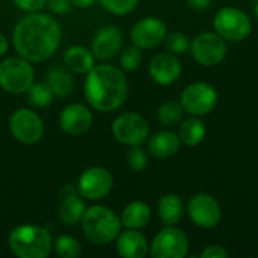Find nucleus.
I'll list each match as a JSON object with an SVG mask.
<instances>
[{
  "mask_svg": "<svg viewBox=\"0 0 258 258\" xmlns=\"http://www.w3.org/2000/svg\"><path fill=\"white\" fill-rule=\"evenodd\" d=\"M9 128L14 138L21 144H36L44 133V125L38 113L30 109H18L9 119Z\"/></svg>",
  "mask_w": 258,
  "mask_h": 258,
  "instance_id": "obj_12",
  "label": "nucleus"
},
{
  "mask_svg": "<svg viewBox=\"0 0 258 258\" xmlns=\"http://www.w3.org/2000/svg\"><path fill=\"white\" fill-rule=\"evenodd\" d=\"M59 125L65 133L73 135V136H80L91 128L92 113L83 104H79V103L68 104L60 113Z\"/></svg>",
  "mask_w": 258,
  "mask_h": 258,
  "instance_id": "obj_16",
  "label": "nucleus"
},
{
  "mask_svg": "<svg viewBox=\"0 0 258 258\" xmlns=\"http://www.w3.org/2000/svg\"><path fill=\"white\" fill-rule=\"evenodd\" d=\"M219 95L215 86L207 82H195L184 88L180 95L183 110L194 116L209 115L218 104Z\"/></svg>",
  "mask_w": 258,
  "mask_h": 258,
  "instance_id": "obj_7",
  "label": "nucleus"
},
{
  "mask_svg": "<svg viewBox=\"0 0 258 258\" xmlns=\"http://www.w3.org/2000/svg\"><path fill=\"white\" fill-rule=\"evenodd\" d=\"M180 136L175 135L174 132L165 130V132H159L156 135H153L148 139V151L159 159H165V157H171L174 156L178 150H180Z\"/></svg>",
  "mask_w": 258,
  "mask_h": 258,
  "instance_id": "obj_20",
  "label": "nucleus"
},
{
  "mask_svg": "<svg viewBox=\"0 0 258 258\" xmlns=\"http://www.w3.org/2000/svg\"><path fill=\"white\" fill-rule=\"evenodd\" d=\"M112 133L118 142L128 147H136L147 141L150 125L142 115L128 112L115 118L112 124Z\"/></svg>",
  "mask_w": 258,
  "mask_h": 258,
  "instance_id": "obj_10",
  "label": "nucleus"
},
{
  "mask_svg": "<svg viewBox=\"0 0 258 258\" xmlns=\"http://www.w3.org/2000/svg\"><path fill=\"white\" fill-rule=\"evenodd\" d=\"M127 80L124 73L107 63L94 65L85 82L86 101L100 112L116 110L127 98Z\"/></svg>",
  "mask_w": 258,
  "mask_h": 258,
  "instance_id": "obj_2",
  "label": "nucleus"
},
{
  "mask_svg": "<svg viewBox=\"0 0 258 258\" xmlns=\"http://www.w3.org/2000/svg\"><path fill=\"white\" fill-rule=\"evenodd\" d=\"M112 187H113L112 174L106 168H101V166H94V168L86 169L80 175L79 184H77L79 194L83 198L91 200V201L107 197Z\"/></svg>",
  "mask_w": 258,
  "mask_h": 258,
  "instance_id": "obj_13",
  "label": "nucleus"
},
{
  "mask_svg": "<svg viewBox=\"0 0 258 258\" xmlns=\"http://www.w3.org/2000/svg\"><path fill=\"white\" fill-rule=\"evenodd\" d=\"M116 252L124 258H144L148 254V242L142 233L128 228L118 234Z\"/></svg>",
  "mask_w": 258,
  "mask_h": 258,
  "instance_id": "obj_19",
  "label": "nucleus"
},
{
  "mask_svg": "<svg viewBox=\"0 0 258 258\" xmlns=\"http://www.w3.org/2000/svg\"><path fill=\"white\" fill-rule=\"evenodd\" d=\"M121 45H122L121 30L113 24H107V26H103L95 33L92 39L91 51L97 59L107 60V59H112L121 50Z\"/></svg>",
  "mask_w": 258,
  "mask_h": 258,
  "instance_id": "obj_15",
  "label": "nucleus"
},
{
  "mask_svg": "<svg viewBox=\"0 0 258 258\" xmlns=\"http://www.w3.org/2000/svg\"><path fill=\"white\" fill-rule=\"evenodd\" d=\"M228 255L230 252L222 245H210L201 252V258H227Z\"/></svg>",
  "mask_w": 258,
  "mask_h": 258,
  "instance_id": "obj_34",
  "label": "nucleus"
},
{
  "mask_svg": "<svg viewBox=\"0 0 258 258\" xmlns=\"http://www.w3.org/2000/svg\"><path fill=\"white\" fill-rule=\"evenodd\" d=\"M189 252L186 233L175 225H166L153 240L150 254L153 258H184Z\"/></svg>",
  "mask_w": 258,
  "mask_h": 258,
  "instance_id": "obj_9",
  "label": "nucleus"
},
{
  "mask_svg": "<svg viewBox=\"0 0 258 258\" xmlns=\"http://www.w3.org/2000/svg\"><path fill=\"white\" fill-rule=\"evenodd\" d=\"M141 62H142V53H141L139 47L132 45V47H127L122 50L121 57H119V63L124 70L135 71L141 65Z\"/></svg>",
  "mask_w": 258,
  "mask_h": 258,
  "instance_id": "obj_30",
  "label": "nucleus"
},
{
  "mask_svg": "<svg viewBox=\"0 0 258 258\" xmlns=\"http://www.w3.org/2000/svg\"><path fill=\"white\" fill-rule=\"evenodd\" d=\"M48 6L54 14H65L71 8L70 0H48Z\"/></svg>",
  "mask_w": 258,
  "mask_h": 258,
  "instance_id": "obj_35",
  "label": "nucleus"
},
{
  "mask_svg": "<svg viewBox=\"0 0 258 258\" xmlns=\"http://www.w3.org/2000/svg\"><path fill=\"white\" fill-rule=\"evenodd\" d=\"M14 3H15L21 11L30 14V12H38V11H41V9L45 6L47 0H14Z\"/></svg>",
  "mask_w": 258,
  "mask_h": 258,
  "instance_id": "obj_33",
  "label": "nucleus"
},
{
  "mask_svg": "<svg viewBox=\"0 0 258 258\" xmlns=\"http://www.w3.org/2000/svg\"><path fill=\"white\" fill-rule=\"evenodd\" d=\"M127 163L133 171H144L148 165V156L139 145L132 147V150L127 154Z\"/></svg>",
  "mask_w": 258,
  "mask_h": 258,
  "instance_id": "obj_32",
  "label": "nucleus"
},
{
  "mask_svg": "<svg viewBox=\"0 0 258 258\" xmlns=\"http://www.w3.org/2000/svg\"><path fill=\"white\" fill-rule=\"evenodd\" d=\"M45 83L50 86L53 95L57 98H67L71 94L73 86H74L71 74L67 70L59 68V67H54L47 73Z\"/></svg>",
  "mask_w": 258,
  "mask_h": 258,
  "instance_id": "obj_25",
  "label": "nucleus"
},
{
  "mask_svg": "<svg viewBox=\"0 0 258 258\" xmlns=\"http://www.w3.org/2000/svg\"><path fill=\"white\" fill-rule=\"evenodd\" d=\"M192 57L203 67L219 65L227 56V42L216 32H204L190 41Z\"/></svg>",
  "mask_w": 258,
  "mask_h": 258,
  "instance_id": "obj_8",
  "label": "nucleus"
},
{
  "mask_svg": "<svg viewBox=\"0 0 258 258\" xmlns=\"http://www.w3.org/2000/svg\"><path fill=\"white\" fill-rule=\"evenodd\" d=\"M138 2L139 0H100L103 8L115 15H125L132 12L136 8Z\"/></svg>",
  "mask_w": 258,
  "mask_h": 258,
  "instance_id": "obj_31",
  "label": "nucleus"
},
{
  "mask_svg": "<svg viewBox=\"0 0 258 258\" xmlns=\"http://www.w3.org/2000/svg\"><path fill=\"white\" fill-rule=\"evenodd\" d=\"M8 51V39L0 33V56H3Z\"/></svg>",
  "mask_w": 258,
  "mask_h": 258,
  "instance_id": "obj_38",
  "label": "nucleus"
},
{
  "mask_svg": "<svg viewBox=\"0 0 258 258\" xmlns=\"http://www.w3.org/2000/svg\"><path fill=\"white\" fill-rule=\"evenodd\" d=\"M9 248L20 258H45L53 243L50 233L38 225H18L9 234Z\"/></svg>",
  "mask_w": 258,
  "mask_h": 258,
  "instance_id": "obj_3",
  "label": "nucleus"
},
{
  "mask_svg": "<svg viewBox=\"0 0 258 258\" xmlns=\"http://www.w3.org/2000/svg\"><path fill=\"white\" fill-rule=\"evenodd\" d=\"M187 3L190 5V8H194L197 11H206L210 8L212 0H187Z\"/></svg>",
  "mask_w": 258,
  "mask_h": 258,
  "instance_id": "obj_36",
  "label": "nucleus"
},
{
  "mask_svg": "<svg viewBox=\"0 0 258 258\" xmlns=\"http://www.w3.org/2000/svg\"><path fill=\"white\" fill-rule=\"evenodd\" d=\"M181 74V63L178 57L172 53H160L154 56L150 62L151 79L162 86L172 85L178 80Z\"/></svg>",
  "mask_w": 258,
  "mask_h": 258,
  "instance_id": "obj_17",
  "label": "nucleus"
},
{
  "mask_svg": "<svg viewBox=\"0 0 258 258\" xmlns=\"http://www.w3.org/2000/svg\"><path fill=\"white\" fill-rule=\"evenodd\" d=\"M15 51L29 62H44L50 59L62 39L59 23L42 12H30L18 21L14 30Z\"/></svg>",
  "mask_w": 258,
  "mask_h": 258,
  "instance_id": "obj_1",
  "label": "nucleus"
},
{
  "mask_svg": "<svg viewBox=\"0 0 258 258\" xmlns=\"http://www.w3.org/2000/svg\"><path fill=\"white\" fill-rule=\"evenodd\" d=\"M213 26L218 35L225 41H243L252 30L251 18L239 8L227 6L216 12Z\"/></svg>",
  "mask_w": 258,
  "mask_h": 258,
  "instance_id": "obj_6",
  "label": "nucleus"
},
{
  "mask_svg": "<svg viewBox=\"0 0 258 258\" xmlns=\"http://www.w3.org/2000/svg\"><path fill=\"white\" fill-rule=\"evenodd\" d=\"M53 248L60 258H77L82 254V246L79 240L70 236H59Z\"/></svg>",
  "mask_w": 258,
  "mask_h": 258,
  "instance_id": "obj_28",
  "label": "nucleus"
},
{
  "mask_svg": "<svg viewBox=\"0 0 258 258\" xmlns=\"http://www.w3.org/2000/svg\"><path fill=\"white\" fill-rule=\"evenodd\" d=\"M254 14L258 17V0H257V3H255V6H254Z\"/></svg>",
  "mask_w": 258,
  "mask_h": 258,
  "instance_id": "obj_39",
  "label": "nucleus"
},
{
  "mask_svg": "<svg viewBox=\"0 0 258 258\" xmlns=\"http://www.w3.org/2000/svg\"><path fill=\"white\" fill-rule=\"evenodd\" d=\"M255 2H257V0H255Z\"/></svg>",
  "mask_w": 258,
  "mask_h": 258,
  "instance_id": "obj_40",
  "label": "nucleus"
},
{
  "mask_svg": "<svg viewBox=\"0 0 258 258\" xmlns=\"http://www.w3.org/2000/svg\"><path fill=\"white\" fill-rule=\"evenodd\" d=\"M80 222L85 236L94 245H107L113 242L122 225L116 213L104 206H94L88 209Z\"/></svg>",
  "mask_w": 258,
  "mask_h": 258,
  "instance_id": "obj_4",
  "label": "nucleus"
},
{
  "mask_svg": "<svg viewBox=\"0 0 258 258\" xmlns=\"http://www.w3.org/2000/svg\"><path fill=\"white\" fill-rule=\"evenodd\" d=\"M150 219H151V209L148 207V204L142 201H133L124 209L121 216V224L125 228L141 230L150 222Z\"/></svg>",
  "mask_w": 258,
  "mask_h": 258,
  "instance_id": "obj_23",
  "label": "nucleus"
},
{
  "mask_svg": "<svg viewBox=\"0 0 258 258\" xmlns=\"http://www.w3.org/2000/svg\"><path fill=\"white\" fill-rule=\"evenodd\" d=\"M187 215L200 228H215L222 219V209L218 200L209 194H195L187 203Z\"/></svg>",
  "mask_w": 258,
  "mask_h": 258,
  "instance_id": "obj_11",
  "label": "nucleus"
},
{
  "mask_svg": "<svg viewBox=\"0 0 258 258\" xmlns=\"http://www.w3.org/2000/svg\"><path fill=\"white\" fill-rule=\"evenodd\" d=\"M35 71L30 62L21 56L0 62V86L11 94H23L33 85Z\"/></svg>",
  "mask_w": 258,
  "mask_h": 258,
  "instance_id": "obj_5",
  "label": "nucleus"
},
{
  "mask_svg": "<svg viewBox=\"0 0 258 258\" xmlns=\"http://www.w3.org/2000/svg\"><path fill=\"white\" fill-rule=\"evenodd\" d=\"M206 133H207V130H206L204 122L200 119V116H194V115H190L187 119H184L178 130L180 141L187 147L200 145L204 141Z\"/></svg>",
  "mask_w": 258,
  "mask_h": 258,
  "instance_id": "obj_24",
  "label": "nucleus"
},
{
  "mask_svg": "<svg viewBox=\"0 0 258 258\" xmlns=\"http://www.w3.org/2000/svg\"><path fill=\"white\" fill-rule=\"evenodd\" d=\"M71 5L77 6V8H89L95 3V0H70Z\"/></svg>",
  "mask_w": 258,
  "mask_h": 258,
  "instance_id": "obj_37",
  "label": "nucleus"
},
{
  "mask_svg": "<svg viewBox=\"0 0 258 258\" xmlns=\"http://www.w3.org/2000/svg\"><path fill=\"white\" fill-rule=\"evenodd\" d=\"M168 35V29L163 20L156 17H147L139 20L132 29V41L139 48H154L160 45Z\"/></svg>",
  "mask_w": 258,
  "mask_h": 258,
  "instance_id": "obj_14",
  "label": "nucleus"
},
{
  "mask_svg": "<svg viewBox=\"0 0 258 258\" xmlns=\"http://www.w3.org/2000/svg\"><path fill=\"white\" fill-rule=\"evenodd\" d=\"M53 92L47 83H33L27 89L29 103L35 107H47L53 101Z\"/></svg>",
  "mask_w": 258,
  "mask_h": 258,
  "instance_id": "obj_27",
  "label": "nucleus"
},
{
  "mask_svg": "<svg viewBox=\"0 0 258 258\" xmlns=\"http://www.w3.org/2000/svg\"><path fill=\"white\" fill-rule=\"evenodd\" d=\"M183 113H184V110H183L181 104L178 101L169 100V101H165L159 107V110H157V119L163 125H174V124H177V122L181 121Z\"/></svg>",
  "mask_w": 258,
  "mask_h": 258,
  "instance_id": "obj_26",
  "label": "nucleus"
},
{
  "mask_svg": "<svg viewBox=\"0 0 258 258\" xmlns=\"http://www.w3.org/2000/svg\"><path fill=\"white\" fill-rule=\"evenodd\" d=\"M63 59L67 67L77 74H85V73L88 74L95 65V56L92 54V51L82 45L70 47L65 51Z\"/></svg>",
  "mask_w": 258,
  "mask_h": 258,
  "instance_id": "obj_21",
  "label": "nucleus"
},
{
  "mask_svg": "<svg viewBox=\"0 0 258 258\" xmlns=\"http://www.w3.org/2000/svg\"><path fill=\"white\" fill-rule=\"evenodd\" d=\"M62 203L59 207V218L65 225H76L82 221L86 206L83 201V197L79 194V190H74L71 184L65 186L62 190Z\"/></svg>",
  "mask_w": 258,
  "mask_h": 258,
  "instance_id": "obj_18",
  "label": "nucleus"
},
{
  "mask_svg": "<svg viewBox=\"0 0 258 258\" xmlns=\"http://www.w3.org/2000/svg\"><path fill=\"white\" fill-rule=\"evenodd\" d=\"M159 216L165 225H177L184 213V203L175 194H166L159 201Z\"/></svg>",
  "mask_w": 258,
  "mask_h": 258,
  "instance_id": "obj_22",
  "label": "nucleus"
},
{
  "mask_svg": "<svg viewBox=\"0 0 258 258\" xmlns=\"http://www.w3.org/2000/svg\"><path fill=\"white\" fill-rule=\"evenodd\" d=\"M165 45L169 53L178 56V54H184L190 48V39L183 32H171L165 38Z\"/></svg>",
  "mask_w": 258,
  "mask_h": 258,
  "instance_id": "obj_29",
  "label": "nucleus"
}]
</instances>
